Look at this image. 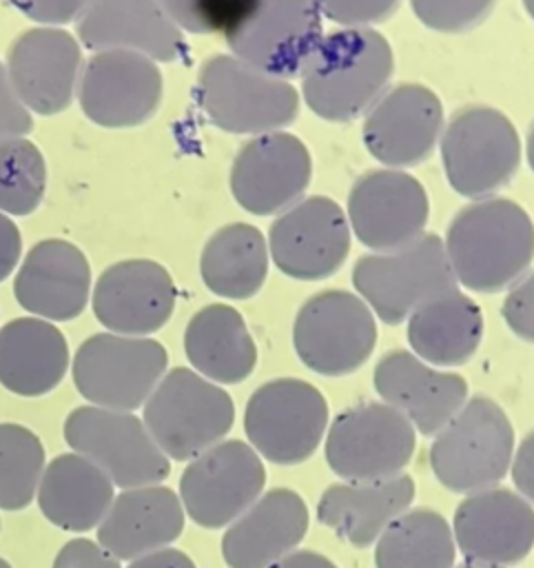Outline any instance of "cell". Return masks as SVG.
<instances>
[{"mask_svg": "<svg viewBox=\"0 0 534 568\" xmlns=\"http://www.w3.org/2000/svg\"><path fill=\"white\" fill-rule=\"evenodd\" d=\"M126 568H197L193 564V559L177 550V548H160L153 552H146L142 557L131 559V564Z\"/></svg>", "mask_w": 534, "mask_h": 568, "instance_id": "bcb514c9", "label": "cell"}, {"mask_svg": "<svg viewBox=\"0 0 534 568\" xmlns=\"http://www.w3.org/2000/svg\"><path fill=\"white\" fill-rule=\"evenodd\" d=\"M142 422L168 459L191 462L228 435L235 404L215 382L177 366L164 373L144 402Z\"/></svg>", "mask_w": 534, "mask_h": 568, "instance_id": "277c9868", "label": "cell"}, {"mask_svg": "<svg viewBox=\"0 0 534 568\" xmlns=\"http://www.w3.org/2000/svg\"><path fill=\"white\" fill-rule=\"evenodd\" d=\"M512 455L514 430L505 410L476 395L437 433L430 466L448 490L470 495L496 486L507 475Z\"/></svg>", "mask_w": 534, "mask_h": 568, "instance_id": "8992f818", "label": "cell"}, {"mask_svg": "<svg viewBox=\"0 0 534 568\" xmlns=\"http://www.w3.org/2000/svg\"><path fill=\"white\" fill-rule=\"evenodd\" d=\"M51 568H122L120 559L86 537L69 539L55 555Z\"/></svg>", "mask_w": 534, "mask_h": 568, "instance_id": "b9f144b4", "label": "cell"}, {"mask_svg": "<svg viewBox=\"0 0 534 568\" xmlns=\"http://www.w3.org/2000/svg\"><path fill=\"white\" fill-rule=\"evenodd\" d=\"M292 344L310 371L326 377L348 375L366 364L377 344L374 315L355 293H317L295 317Z\"/></svg>", "mask_w": 534, "mask_h": 568, "instance_id": "4fadbf2b", "label": "cell"}, {"mask_svg": "<svg viewBox=\"0 0 534 568\" xmlns=\"http://www.w3.org/2000/svg\"><path fill=\"white\" fill-rule=\"evenodd\" d=\"M13 4L38 24L60 27L78 20L89 0H13Z\"/></svg>", "mask_w": 534, "mask_h": 568, "instance_id": "7bdbcfd3", "label": "cell"}, {"mask_svg": "<svg viewBox=\"0 0 534 568\" xmlns=\"http://www.w3.org/2000/svg\"><path fill=\"white\" fill-rule=\"evenodd\" d=\"M91 304L109 333L146 337L173 315L175 284L171 273L153 260H122L102 271Z\"/></svg>", "mask_w": 534, "mask_h": 568, "instance_id": "44dd1931", "label": "cell"}, {"mask_svg": "<svg viewBox=\"0 0 534 568\" xmlns=\"http://www.w3.org/2000/svg\"><path fill=\"white\" fill-rule=\"evenodd\" d=\"M166 366L168 353L157 339L95 333L73 355V384L93 406L133 413L144 406Z\"/></svg>", "mask_w": 534, "mask_h": 568, "instance_id": "ba28073f", "label": "cell"}, {"mask_svg": "<svg viewBox=\"0 0 534 568\" xmlns=\"http://www.w3.org/2000/svg\"><path fill=\"white\" fill-rule=\"evenodd\" d=\"M392 71V49L379 31L346 27L324 36L306 60L304 100L319 118L348 122L383 95Z\"/></svg>", "mask_w": 534, "mask_h": 568, "instance_id": "7a4b0ae2", "label": "cell"}, {"mask_svg": "<svg viewBox=\"0 0 534 568\" xmlns=\"http://www.w3.org/2000/svg\"><path fill=\"white\" fill-rule=\"evenodd\" d=\"M503 320L525 342H534V271L516 280L503 302Z\"/></svg>", "mask_w": 534, "mask_h": 568, "instance_id": "ab89813d", "label": "cell"}, {"mask_svg": "<svg viewBox=\"0 0 534 568\" xmlns=\"http://www.w3.org/2000/svg\"><path fill=\"white\" fill-rule=\"evenodd\" d=\"M13 293L18 304L35 317L69 322L86 308L91 295L89 262L66 240H42L22 260Z\"/></svg>", "mask_w": 534, "mask_h": 568, "instance_id": "d4e9b609", "label": "cell"}, {"mask_svg": "<svg viewBox=\"0 0 534 568\" xmlns=\"http://www.w3.org/2000/svg\"><path fill=\"white\" fill-rule=\"evenodd\" d=\"M312 173L306 144L292 133L273 131L246 142L230 169L237 204L255 215L286 211L301 200Z\"/></svg>", "mask_w": 534, "mask_h": 568, "instance_id": "ac0fdd59", "label": "cell"}, {"mask_svg": "<svg viewBox=\"0 0 534 568\" xmlns=\"http://www.w3.org/2000/svg\"><path fill=\"white\" fill-rule=\"evenodd\" d=\"M113 481L78 453L53 457L38 486V506L58 528L86 532L95 528L113 504Z\"/></svg>", "mask_w": 534, "mask_h": 568, "instance_id": "f546056e", "label": "cell"}, {"mask_svg": "<svg viewBox=\"0 0 534 568\" xmlns=\"http://www.w3.org/2000/svg\"><path fill=\"white\" fill-rule=\"evenodd\" d=\"M445 253L456 282L476 293H496L530 268L534 224L516 202L481 197L454 215Z\"/></svg>", "mask_w": 534, "mask_h": 568, "instance_id": "6da1fadb", "label": "cell"}, {"mask_svg": "<svg viewBox=\"0 0 534 568\" xmlns=\"http://www.w3.org/2000/svg\"><path fill=\"white\" fill-rule=\"evenodd\" d=\"M496 0H410L414 16L430 29L461 33L481 24Z\"/></svg>", "mask_w": 534, "mask_h": 568, "instance_id": "8d00e7d4", "label": "cell"}, {"mask_svg": "<svg viewBox=\"0 0 534 568\" xmlns=\"http://www.w3.org/2000/svg\"><path fill=\"white\" fill-rule=\"evenodd\" d=\"M199 271L215 295L230 300L255 295L268 275V246L261 231L242 222L222 226L208 237Z\"/></svg>", "mask_w": 534, "mask_h": 568, "instance_id": "d6a6232c", "label": "cell"}, {"mask_svg": "<svg viewBox=\"0 0 534 568\" xmlns=\"http://www.w3.org/2000/svg\"><path fill=\"white\" fill-rule=\"evenodd\" d=\"M47 466L40 437L27 426L0 424V508L22 510L35 495Z\"/></svg>", "mask_w": 534, "mask_h": 568, "instance_id": "e575fe53", "label": "cell"}, {"mask_svg": "<svg viewBox=\"0 0 534 568\" xmlns=\"http://www.w3.org/2000/svg\"><path fill=\"white\" fill-rule=\"evenodd\" d=\"M510 473H512L516 493L525 497L530 504H534V430H530L523 437L516 453L512 455Z\"/></svg>", "mask_w": 534, "mask_h": 568, "instance_id": "ee69618b", "label": "cell"}, {"mask_svg": "<svg viewBox=\"0 0 534 568\" xmlns=\"http://www.w3.org/2000/svg\"><path fill=\"white\" fill-rule=\"evenodd\" d=\"M62 433L73 453L102 468L113 486H153L171 475L168 457L146 424L129 410L78 406L66 415Z\"/></svg>", "mask_w": 534, "mask_h": 568, "instance_id": "9c48e42d", "label": "cell"}, {"mask_svg": "<svg viewBox=\"0 0 534 568\" xmlns=\"http://www.w3.org/2000/svg\"><path fill=\"white\" fill-rule=\"evenodd\" d=\"M184 351L193 368L215 384H239L257 364L255 339L228 304H208L191 317Z\"/></svg>", "mask_w": 534, "mask_h": 568, "instance_id": "4dcf8cb0", "label": "cell"}, {"mask_svg": "<svg viewBox=\"0 0 534 568\" xmlns=\"http://www.w3.org/2000/svg\"><path fill=\"white\" fill-rule=\"evenodd\" d=\"M412 499L414 479L403 473L379 481H341L319 497L317 519L348 544L366 548L410 508Z\"/></svg>", "mask_w": 534, "mask_h": 568, "instance_id": "83f0119b", "label": "cell"}, {"mask_svg": "<svg viewBox=\"0 0 534 568\" xmlns=\"http://www.w3.org/2000/svg\"><path fill=\"white\" fill-rule=\"evenodd\" d=\"M7 75L22 104L38 115L64 111L78 89L82 51L60 27H33L20 33L7 53Z\"/></svg>", "mask_w": 534, "mask_h": 568, "instance_id": "ffe728a7", "label": "cell"}, {"mask_svg": "<svg viewBox=\"0 0 534 568\" xmlns=\"http://www.w3.org/2000/svg\"><path fill=\"white\" fill-rule=\"evenodd\" d=\"M352 284L361 300L386 324H399L410 317L430 297L456 288L445 244L434 233L363 255L352 268Z\"/></svg>", "mask_w": 534, "mask_h": 568, "instance_id": "52a82bcc", "label": "cell"}, {"mask_svg": "<svg viewBox=\"0 0 534 568\" xmlns=\"http://www.w3.org/2000/svg\"><path fill=\"white\" fill-rule=\"evenodd\" d=\"M197 100L204 115L228 133H273L288 126L299 111L297 89L288 80L226 53L204 60Z\"/></svg>", "mask_w": 534, "mask_h": 568, "instance_id": "5b68a950", "label": "cell"}, {"mask_svg": "<svg viewBox=\"0 0 534 568\" xmlns=\"http://www.w3.org/2000/svg\"><path fill=\"white\" fill-rule=\"evenodd\" d=\"M417 446L414 426L386 402H363L328 426L326 462L346 481H379L401 473Z\"/></svg>", "mask_w": 534, "mask_h": 568, "instance_id": "7c38bea8", "label": "cell"}, {"mask_svg": "<svg viewBox=\"0 0 534 568\" xmlns=\"http://www.w3.org/2000/svg\"><path fill=\"white\" fill-rule=\"evenodd\" d=\"M527 162H530V166L534 169V124L530 126V133H527Z\"/></svg>", "mask_w": 534, "mask_h": 568, "instance_id": "c3c4849f", "label": "cell"}, {"mask_svg": "<svg viewBox=\"0 0 534 568\" xmlns=\"http://www.w3.org/2000/svg\"><path fill=\"white\" fill-rule=\"evenodd\" d=\"M33 126L31 111L18 98L7 67L0 60V142L9 138H24Z\"/></svg>", "mask_w": 534, "mask_h": 568, "instance_id": "60d3db41", "label": "cell"}, {"mask_svg": "<svg viewBox=\"0 0 534 568\" xmlns=\"http://www.w3.org/2000/svg\"><path fill=\"white\" fill-rule=\"evenodd\" d=\"M22 240L16 222L0 211V282L7 280L20 262Z\"/></svg>", "mask_w": 534, "mask_h": 568, "instance_id": "f6af8a7d", "label": "cell"}, {"mask_svg": "<svg viewBox=\"0 0 534 568\" xmlns=\"http://www.w3.org/2000/svg\"><path fill=\"white\" fill-rule=\"evenodd\" d=\"M523 7L527 11V16L534 20V0H523Z\"/></svg>", "mask_w": 534, "mask_h": 568, "instance_id": "681fc988", "label": "cell"}, {"mask_svg": "<svg viewBox=\"0 0 534 568\" xmlns=\"http://www.w3.org/2000/svg\"><path fill=\"white\" fill-rule=\"evenodd\" d=\"M268 568H337L328 557L312 550H292Z\"/></svg>", "mask_w": 534, "mask_h": 568, "instance_id": "7dc6e473", "label": "cell"}, {"mask_svg": "<svg viewBox=\"0 0 534 568\" xmlns=\"http://www.w3.org/2000/svg\"><path fill=\"white\" fill-rule=\"evenodd\" d=\"M222 31L237 60L284 80L324 38L317 0H233Z\"/></svg>", "mask_w": 534, "mask_h": 568, "instance_id": "3957f363", "label": "cell"}, {"mask_svg": "<svg viewBox=\"0 0 534 568\" xmlns=\"http://www.w3.org/2000/svg\"><path fill=\"white\" fill-rule=\"evenodd\" d=\"M78 38L91 51L126 49L155 62L186 55L182 29L160 0H89L78 18Z\"/></svg>", "mask_w": 534, "mask_h": 568, "instance_id": "603a6c76", "label": "cell"}, {"mask_svg": "<svg viewBox=\"0 0 534 568\" xmlns=\"http://www.w3.org/2000/svg\"><path fill=\"white\" fill-rule=\"evenodd\" d=\"M308 530V508L299 493L273 488L261 493L222 537L228 568H268L292 552Z\"/></svg>", "mask_w": 534, "mask_h": 568, "instance_id": "484cf974", "label": "cell"}, {"mask_svg": "<svg viewBox=\"0 0 534 568\" xmlns=\"http://www.w3.org/2000/svg\"><path fill=\"white\" fill-rule=\"evenodd\" d=\"M328 428V402L317 386L297 377L261 384L244 410V430L257 455L273 464L306 462Z\"/></svg>", "mask_w": 534, "mask_h": 568, "instance_id": "8fae6325", "label": "cell"}, {"mask_svg": "<svg viewBox=\"0 0 534 568\" xmlns=\"http://www.w3.org/2000/svg\"><path fill=\"white\" fill-rule=\"evenodd\" d=\"M157 62L126 49L95 51L82 67L78 100L84 115L109 129L144 124L162 104Z\"/></svg>", "mask_w": 534, "mask_h": 568, "instance_id": "9a60e30c", "label": "cell"}, {"mask_svg": "<svg viewBox=\"0 0 534 568\" xmlns=\"http://www.w3.org/2000/svg\"><path fill=\"white\" fill-rule=\"evenodd\" d=\"M456 544L445 517L419 506L401 513L377 539V568H454Z\"/></svg>", "mask_w": 534, "mask_h": 568, "instance_id": "836d02e7", "label": "cell"}, {"mask_svg": "<svg viewBox=\"0 0 534 568\" xmlns=\"http://www.w3.org/2000/svg\"><path fill=\"white\" fill-rule=\"evenodd\" d=\"M47 166L40 149L27 138L0 142V211L33 213L44 195Z\"/></svg>", "mask_w": 534, "mask_h": 568, "instance_id": "d590c367", "label": "cell"}, {"mask_svg": "<svg viewBox=\"0 0 534 568\" xmlns=\"http://www.w3.org/2000/svg\"><path fill=\"white\" fill-rule=\"evenodd\" d=\"M268 246L273 262L288 277H330L350 251L346 213L330 197H304L273 222Z\"/></svg>", "mask_w": 534, "mask_h": 568, "instance_id": "e0dca14e", "label": "cell"}, {"mask_svg": "<svg viewBox=\"0 0 534 568\" xmlns=\"http://www.w3.org/2000/svg\"><path fill=\"white\" fill-rule=\"evenodd\" d=\"M443 129V109L423 84H399L386 91L363 120V142L374 160L390 169L423 162Z\"/></svg>", "mask_w": 534, "mask_h": 568, "instance_id": "7402d4cb", "label": "cell"}, {"mask_svg": "<svg viewBox=\"0 0 534 568\" xmlns=\"http://www.w3.org/2000/svg\"><path fill=\"white\" fill-rule=\"evenodd\" d=\"M319 9L343 27H370L388 20L399 0H317Z\"/></svg>", "mask_w": 534, "mask_h": 568, "instance_id": "f35d334b", "label": "cell"}, {"mask_svg": "<svg viewBox=\"0 0 534 568\" xmlns=\"http://www.w3.org/2000/svg\"><path fill=\"white\" fill-rule=\"evenodd\" d=\"M441 160L450 186L481 200L514 178L521 164V140L499 109L465 106L441 131Z\"/></svg>", "mask_w": 534, "mask_h": 568, "instance_id": "30bf717a", "label": "cell"}, {"mask_svg": "<svg viewBox=\"0 0 534 568\" xmlns=\"http://www.w3.org/2000/svg\"><path fill=\"white\" fill-rule=\"evenodd\" d=\"M69 368L62 331L42 317H16L0 328V384L22 397L51 393Z\"/></svg>", "mask_w": 534, "mask_h": 568, "instance_id": "f1b7e54d", "label": "cell"}, {"mask_svg": "<svg viewBox=\"0 0 534 568\" xmlns=\"http://www.w3.org/2000/svg\"><path fill=\"white\" fill-rule=\"evenodd\" d=\"M459 568H487V566H474V564H463V566H459Z\"/></svg>", "mask_w": 534, "mask_h": 568, "instance_id": "816d5d0a", "label": "cell"}, {"mask_svg": "<svg viewBox=\"0 0 534 568\" xmlns=\"http://www.w3.org/2000/svg\"><path fill=\"white\" fill-rule=\"evenodd\" d=\"M483 337V315L474 300L459 288L423 302L408 322V342L414 355L437 366L468 362Z\"/></svg>", "mask_w": 534, "mask_h": 568, "instance_id": "1f68e13d", "label": "cell"}, {"mask_svg": "<svg viewBox=\"0 0 534 568\" xmlns=\"http://www.w3.org/2000/svg\"><path fill=\"white\" fill-rule=\"evenodd\" d=\"M428 213L421 182L399 169L361 175L348 195V222L357 240L374 251L399 248L423 235Z\"/></svg>", "mask_w": 534, "mask_h": 568, "instance_id": "d6986e66", "label": "cell"}, {"mask_svg": "<svg viewBox=\"0 0 534 568\" xmlns=\"http://www.w3.org/2000/svg\"><path fill=\"white\" fill-rule=\"evenodd\" d=\"M452 535L468 564L514 566L534 548V506L503 486L470 493L454 510Z\"/></svg>", "mask_w": 534, "mask_h": 568, "instance_id": "2e32d148", "label": "cell"}, {"mask_svg": "<svg viewBox=\"0 0 534 568\" xmlns=\"http://www.w3.org/2000/svg\"><path fill=\"white\" fill-rule=\"evenodd\" d=\"M186 513L168 486L122 488L97 524V544L122 559H135L166 548L184 530Z\"/></svg>", "mask_w": 534, "mask_h": 568, "instance_id": "4316f807", "label": "cell"}, {"mask_svg": "<svg viewBox=\"0 0 534 568\" xmlns=\"http://www.w3.org/2000/svg\"><path fill=\"white\" fill-rule=\"evenodd\" d=\"M264 484L266 470L257 450L242 439H226L186 464L179 501L197 526L222 528L261 495Z\"/></svg>", "mask_w": 534, "mask_h": 568, "instance_id": "5bb4252c", "label": "cell"}, {"mask_svg": "<svg viewBox=\"0 0 534 568\" xmlns=\"http://www.w3.org/2000/svg\"><path fill=\"white\" fill-rule=\"evenodd\" d=\"M168 18L191 33H215L224 29L233 0H160Z\"/></svg>", "mask_w": 534, "mask_h": 568, "instance_id": "74e56055", "label": "cell"}, {"mask_svg": "<svg viewBox=\"0 0 534 568\" xmlns=\"http://www.w3.org/2000/svg\"><path fill=\"white\" fill-rule=\"evenodd\" d=\"M0 568H11V564H9L7 559H2V557H0Z\"/></svg>", "mask_w": 534, "mask_h": 568, "instance_id": "f907efd6", "label": "cell"}, {"mask_svg": "<svg viewBox=\"0 0 534 568\" xmlns=\"http://www.w3.org/2000/svg\"><path fill=\"white\" fill-rule=\"evenodd\" d=\"M372 382L381 399L405 415L421 435H437L468 397V382L461 375L437 371L403 348L377 362Z\"/></svg>", "mask_w": 534, "mask_h": 568, "instance_id": "cb8c5ba5", "label": "cell"}]
</instances>
